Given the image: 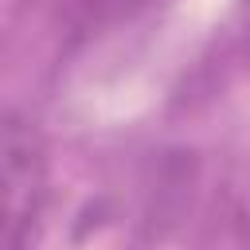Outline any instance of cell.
Returning <instances> with one entry per match:
<instances>
[{
  "instance_id": "obj_2",
  "label": "cell",
  "mask_w": 250,
  "mask_h": 250,
  "mask_svg": "<svg viewBox=\"0 0 250 250\" xmlns=\"http://www.w3.org/2000/svg\"><path fill=\"white\" fill-rule=\"evenodd\" d=\"M148 0H70V16L82 31H105L133 20Z\"/></svg>"
},
{
  "instance_id": "obj_1",
  "label": "cell",
  "mask_w": 250,
  "mask_h": 250,
  "mask_svg": "<svg viewBox=\"0 0 250 250\" xmlns=\"http://www.w3.org/2000/svg\"><path fill=\"white\" fill-rule=\"evenodd\" d=\"M51 195L47 137L27 113H0V250H31Z\"/></svg>"
}]
</instances>
